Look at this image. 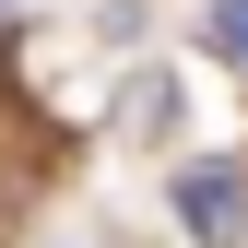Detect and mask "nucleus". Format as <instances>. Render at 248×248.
Returning a JSON list of instances; mask_svg holds the SVG:
<instances>
[{"label":"nucleus","mask_w":248,"mask_h":248,"mask_svg":"<svg viewBox=\"0 0 248 248\" xmlns=\"http://www.w3.org/2000/svg\"><path fill=\"white\" fill-rule=\"evenodd\" d=\"M177 225H189L201 248H236L248 236V177L236 166H189V177H177Z\"/></svg>","instance_id":"obj_1"},{"label":"nucleus","mask_w":248,"mask_h":248,"mask_svg":"<svg viewBox=\"0 0 248 248\" xmlns=\"http://www.w3.org/2000/svg\"><path fill=\"white\" fill-rule=\"evenodd\" d=\"M201 47H213V59H236V71H248V0H213V12H201Z\"/></svg>","instance_id":"obj_2"}]
</instances>
